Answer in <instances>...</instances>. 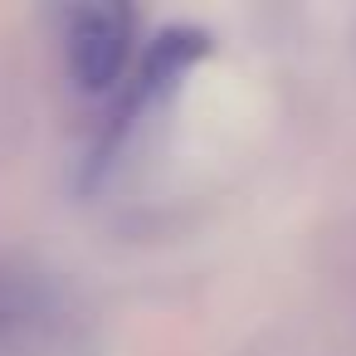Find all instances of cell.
<instances>
[{
  "label": "cell",
  "instance_id": "1",
  "mask_svg": "<svg viewBox=\"0 0 356 356\" xmlns=\"http://www.w3.org/2000/svg\"><path fill=\"white\" fill-rule=\"evenodd\" d=\"M210 49H215V40H210V30H200V25H166L161 35H152V44L137 54V64L127 69V79H122V88H118V108H113L103 137L93 142V156H88V171H83L88 181H98V176L122 156V147L132 142V132H137L156 108H166V103L176 98V88L186 83V74H191L195 64H205Z\"/></svg>",
  "mask_w": 356,
  "mask_h": 356
},
{
  "label": "cell",
  "instance_id": "2",
  "mask_svg": "<svg viewBox=\"0 0 356 356\" xmlns=\"http://www.w3.org/2000/svg\"><path fill=\"white\" fill-rule=\"evenodd\" d=\"M137 10L132 6H74L64 10V64L79 93H118L132 69Z\"/></svg>",
  "mask_w": 356,
  "mask_h": 356
}]
</instances>
